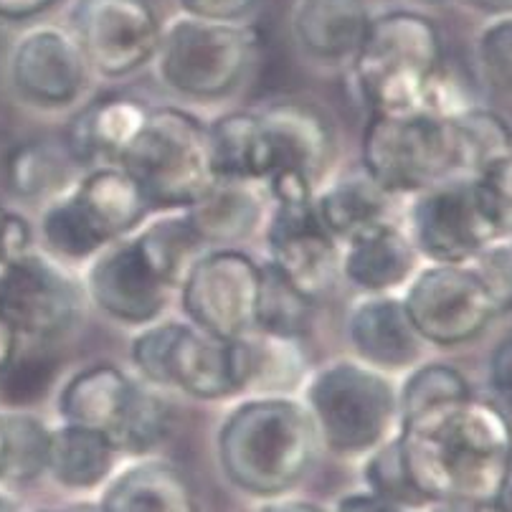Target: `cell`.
<instances>
[{
	"mask_svg": "<svg viewBox=\"0 0 512 512\" xmlns=\"http://www.w3.org/2000/svg\"><path fill=\"white\" fill-rule=\"evenodd\" d=\"M211 160L216 178L224 180H267V142L259 115L234 112L208 127Z\"/></svg>",
	"mask_w": 512,
	"mask_h": 512,
	"instance_id": "cell-28",
	"label": "cell"
},
{
	"mask_svg": "<svg viewBox=\"0 0 512 512\" xmlns=\"http://www.w3.org/2000/svg\"><path fill=\"white\" fill-rule=\"evenodd\" d=\"M454 122H457L469 175H477L487 163L512 150V127L492 109L474 104L454 115Z\"/></svg>",
	"mask_w": 512,
	"mask_h": 512,
	"instance_id": "cell-33",
	"label": "cell"
},
{
	"mask_svg": "<svg viewBox=\"0 0 512 512\" xmlns=\"http://www.w3.org/2000/svg\"><path fill=\"white\" fill-rule=\"evenodd\" d=\"M137 371L165 388H180L203 401L229 398L249 386L246 340H221L198 327L165 322L132 343Z\"/></svg>",
	"mask_w": 512,
	"mask_h": 512,
	"instance_id": "cell-6",
	"label": "cell"
},
{
	"mask_svg": "<svg viewBox=\"0 0 512 512\" xmlns=\"http://www.w3.org/2000/svg\"><path fill=\"white\" fill-rule=\"evenodd\" d=\"M71 26L87 64L104 77H125L145 66L163 39L148 0H74Z\"/></svg>",
	"mask_w": 512,
	"mask_h": 512,
	"instance_id": "cell-12",
	"label": "cell"
},
{
	"mask_svg": "<svg viewBox=\"0 0 512 512\" xmlns=\"http://www.w3.org/2000/svg\"><path fill=\"white\" fill-rule=\"evenodd\" d=\"M87 229L107 246L140 224L150 203L125 168H99L69 193Z\"/></svg>",
	"mask_w": 512,
	"mask_h": 512,
	"instance_id": "cell-20",
	"label": "cell"
},
{
	"mask_svg": "<svg viewBox=\"0 0 512 512\" xmlns=\"http://www.w3.org/2000/svg\"><path fill=\"white\" fill-rule=\"evenodd\" d=\"M472 183L497 234L512 236V150L472 175Z\"/></svg>",
	"mask_w": 512,
	"mask_h": 512,
	"instance_id": "cell-38",
	"label": "cell"
},
{
	"mask_svg": "<svg viewBox=\"0 0 512 512\" xmlns=\"http://www.w3.org/2000/svg\"><path fill=\"white\" fill-rule=\"evenodd\" d=\"M31 251V229L16 213H3L0 218V264L13 262Z\"/></svg>",
	"mask_w": 512,
	"mask_h": 512,
	"instance_id": "cell-43",
	"label": "cell"
},
{
	"mask_svg": "<svg viewBox=\"0 0 512 512\" xmlns=\"http://www.w3.org/2000/svg\"><path fill=\"white\" fill-rule=\"evenodd\" d=\"M487 378H490L497 404L505 411H512V335L492 350L490 363H487Z\"/></svg>",
	"mask_w": 512,
	"mask_h": 512,
	"instance_id": "cell-42",
	"label": "cell"
},
{
	"mask_svg": "<svg viewBox=\"0 0 512 512\" xmlns=\"http://www.w3.org/2000/svg\"><path fill=\"white\" fill-rule=\"evenodd\" d=\"M315 211L335 239L348 244L378 224H386L388 191L368 173L340 178L315 201Z\"/></svg>",
	"mask_w": 512,
	"mask_h": 512,
	"instance_id": "cell-24",
	"label": "cell"
},
{
	"mask_svg": "<svg viewBox=\"0 0 512 512\" xmlns=\"http://www.w3.org/2000/svg\"><path fill=\"white\" fill-rule=\"evenodd\" d=\"M3 373H6L3 396L11 404L26 406L44 398V393L49 391L51 381H54V363L46 358H23L13 360Z\"/></svg>",
	"mask_w": 512,
	"mask_h": 512,
	"instance_id": "cell-40",
	"label": "cell"
},
{
	"mask_svg": "<svg viewBox=\"0 0 512 512\" xmlns=\"http://www.w3.org/2000/svg\"><path fill=\"white\" fill-rule=\"evenodd\" d=\"M307 411L333 452L360 454L383 442L398 411V398L381 371L338 360L312 378Z\"/></svg>",
	"mask_w": 512,
	"mask_h": 512,
	"instance_id": "cell-7",
	"label": "cell"
},
{
	"mask_svg": "<svg viewBox=\"0 0 512 512\" xmlns=\"http://www.w3.org/2000/svg\"><path fill=\"white\" fill-rule=\"evenodd\" d=\"M363 0H297L292 8V33L297 44L315 59L335 61L353 56L368 31Z\"/></svg>",
	"mask_w": 512,
	"mask_h": 512,
	"instance_id": "cell-21",
	"label": "cell"
},
{
	"mask_svg": "<svg viewBox=\"0 0 512 512\" xmlns=\"http://www.w3.org/2000/svg\"><path fill=\"white\" fill-rule=\"evenodd\" d=\"M474 54L487 87L512 94V13H497L482 28Z\"/></svg>",
	"mask_w": 512,
	"mask_h": 512,
	"instance_id": "cell-36",
	"label": "cell"
},
{
	"mask_svg": "<svg viewBox=\"0 0 512 512\" xmlns=\"http://www.w3.org/2000/svg\"><path fill=\"white\" fill-rule=\"evenodd\" d=\"M259 120L267 142V180L300 175L315 186L333 160V130L325 117L307 104L287 102L269 107Z\"/></svg>",
	"mask_w": 512,
	"mask_h": 512,
	"instance_id": "cell-18",
	"label": "cell"
},
{
	"mask_svg": "<svg viewBox=\"0 0 512 512\" xmlns=\"http://www.w3.org/2000/svg\"><path fill=\"white\" fill-rule=\"evenodd\" d=\"M355 59V79L383 115L424 112L431 82L444 69V46L434 21L414 11L371 18Z\"/></svg>",
	"mask_w": 512,
	"mask_h": 512,
	"instance_id": "cell-3",
	"label": "cell"
},
{
	"mask_svg": "<svg viewBox=\"0 0 512 512\" xmlns=\"http://www.w3.org/2000/svg\"><path fill=\"white\" fill-rule=\"evenodd\" d=\"M160 79L178 94L218 99L234 92L254 59V33L239 23L178 18L163 31Z\"/></svg>",
	"mask_w": 512,
	"mask_h": 512,
	"instance_id": "cell-9",
	"label": "cell"
},
{
	"mask_svg": "<svg viewBox=\"0 0 512 512\" xmlns=\"http://www.w3.org/2000/svg\"><path fill=\"white\" fill-rule=\"evenodd\" d=\"M365 477L371 482L373 495H378L386 502H393L398 507L429 502L411 482L398 439H393V442H388L386 447H381L373 454L368 467H365Z\"/></svg>",
	"mask_w": 512,
	"mask_h": 512,
	"instance_id": "cell-37",
	"label": "cell"
},
{
	"mask_svg": "<svg viewBox=\"0 0 512 512\" xmlns=\"http://www.w3.org/2000/svg\"><path fill=\"white\" fill-rule=\"evenodd\" d=\"M178 3L186 16L224 23H239L259 6V0H178Z\"/></svg>",
	"mask_w": 512,
	"mask_h": 512,
	"instance_id": "cell-41",
	"label": "cell"
},
{
	"mask_svg": "<svg viewBox=\"0 0 512 512\" xmlns=\"http://www.w3.org/2000/svg\"><path fill=\"white\" fill-rule=\"evenodd\" d=\"M350 340L365 365L376 371H401L419 360L421 335L406 312L404 302L393 297H373L360 302L350 315Z\"/></svg>",
	"mask_w": 512,
	"mask_h": 512,
	"instance_id": "cell-19",
	"label": "cell"
},
{
	"mask_svg": "<svg viewBox=\"0 0 512 512\" xmlns=\"http://www.w3.org/2000/svg\"><path fill=\"white\" fill-rule=\"evenodd\" d=\"M469 396H472L469 381L457 368L447 363L421 365L419 371L411 373L409 381L401 388L398 414H401V419H411V416L421 414V411L452 404V401H464Z\"/></svg>",
	"mask_w": 512,
	"mask_h": 512,
	"instance_id": "cell-34",
	"label": "cell"
},
{
	"mask_svg": "<svg viewBox=\"0 0 512 512\" xmlns=\"http://www.w3.org/2000/svg\"><path fill=\"white\" fill-rule=\"evenodd\" d=\"M6 429V452L0 477L11 482H28L39 477L49 464L51 431L28 414L3 416Z\"/></svg>",
	"mask_w": 512,
	"mask_h": 512,
	"instance_id": "cell-32",
	"label": "cell"
},
{
	"mask_svg": "<svg viewBox=\"0 0 512 512\" xmlns=\"http://www.w3.org/2000/svg\"><path fill=\"white\" fill-rule=\"evenodd\" d=\"M115 452L107 436L87 426L64 424L51 431L49 464L56 482L71 490H89L97 487L112 469Z\"/></svg>",
	"mask_w": 512,
	"mask_h": 512,
	"instance_id": "cell-27",
	"label": "cell"
},
{
	"mask_svg": "<svg viewBox=\"0 0 512 512\" xmlns=\"http://www.w3.org/2000/svg\"><path fill=\"white\" fill-rule=\"evenodd\" d=\"M87 287L99 310L127 325L153 322L163 312L170 289L135 239L104 246L89 267Z\"/></svg>",
	"mask_w": 512,
	"mask_h": 512,
	"instance_id": "cell-17",
	"label": "cell"
},
{
	"mask_svg": "<svg viewBox=\"0 0 512 512\" xmlns=\"http://www.w3.org/2000/svg\"><path fill=\"white\" fill-rule=\"evenodd\" d=\"M315 449L317 429L310 411L282 396L251 398L218 434L221 467L251 495H279L297 485Z\"/></svg>",
	"mask_w": 512,
	"mask_h": 512,
	"instance_id": "cell-2",
	"label": "cell"
},
{
	"mask_svg": "<svg viewBox=\"0 0 512 512\" xmlns=\"http://www.w3.org/2000/svg\"><path fill=\"white\" fill-rule=\"evenodd\" d=\"M416 249L434 264H469L500 239L487 218L472 178H454L421 191L411 208Z\"/></svg>",
	"mask_w": 512,
	"mask_h": 512,
	"instance_id": "cell-13",
	"label": "cell"
},
{
	"mask_svg": "<svg viewBox=\"0 0 512 512\" xmlns=\"http://www.w3.org/2000/svg\"><path fill=\"white\" fill-rule=\"evenodd\" d=\"M0 512H16V507H13V502L6 495H0Z\"/></svg>",
	"mask_w": 512,
	"mask_h": 512,
	"instance_id": "cell-52",
	"label": "cell"
},
{
	"mask_svg": "<svg viewBox=\"0 0 512 512\" xmlns=\"http://www.w3.org/2000/svg\"><path fill=\"white\" fill-rule=\"evenodd\" d=\"M472 6L482 8V11H490V13H512V0H467Z\"/></svg>",
	"mask_w": 512,
	"mask_h": 512,
	"instance_id": "cell-49",
	"label": "cell"
},
{
	"mask_svg": "<svg viewBox=\"0 0 512 512\" xmlns=\"http://www.w3.org/2000/svg\"><path fill=\"white\" fill-rule=\"evenodd\" d=\"M107 512H193L186 480L173 467L148 462L122 472L104 495Z\"/></svg>",
	"mask_w": 512,
	"mask_h": 512,
	"instance_id": "cell-26",
	"label": "cell"
},
{
	"mask_svg": "<svg viewBox=\"0 0 512 512\" xmlns=\"http://www.w3.org/2000/svg\"><path fill=\"white\" fill-rule=\"evenodd\" d=\"M363 168L388 193H421L454 178H472L457 122L429 112H373L363 132Z\"/></svg>",
	"mask_w": 512,
	"mask_h": 512,
	"instance_id": "cell-4",
	"label": "cell"
},
{
	"mask_svg": "<svg viewBox=\"0 0 512 512\" xmlns=\"http://www.w3.org/2000/svg\"><path fill=\"white\" fill-rule=\"evenodd\" d=\"M401 454L434 502L502 500L512 477V421L500 404L464 398L404 419Z\"/></svg>",
	"mask_w": 512,
	"mask_h": 512,
	"instance_id": "cell-1",
	"label": "cell"
},
{
	"mask_svg": "<svg viewBox=\"0 0 512 512\" xmlns=\"http://www.w3.org/2000/svg\"><path fill=\"white\" fill-rule=\"evenodd\" d=\"M150 206L191 208L216 183L208 130L183 109L150 112L120 158Z\"/></svg>",
	"mask_w": 512,
	"mask_h": 512,
	"instance_id": "cell-5",
	"label": "cell"
},
{
	"mask_svg": "<svg viewBox=\"0 0 512 512\" xmlns=\"http://www.w3.org/2000/svg\"><path fill=\"white\" fill-rule=\"evenodd\" d=\"M59 414L66 424L104 434L122 452H148L168 429L163 401L109 363L92 365L66 383Z\"/></svg>",
	"mask_w": 512,
	"mask_h": 512,
	"instance_id": "cell-8",
	"label": "cell"
},
{
	"mask_svg": "<svg viewBox=\"0 0 512 512\" xmlns=\"http://www.w3.org/2000/svg\"><path fill=\"white\" fill-rule=\"evenodd\" d=\"M203 244L239 241L256 229L262 218V203L244 180L218 178L191 208H186Z\"/></svg>",
	"mask_w": 512,
	"mask_h": 512,
	"instance_id": "cell-25",
	"label": "cell"
},
{
	"mask_svg": "<svg viewBox=\"0 0 512 512\" xmlns=\"http://www.w3.org/2000/svg\"><path fill=\"white\" fill-rule=\"evenodd\" d=\"M338 512H406L404 507L381 500L378 495H350L340 502Z\"/></svg>",
	"mask_w": 512,
	"mask_h": 512,
	"instance_id": "cell-45",
	"label": "cell"
},
{
	"mask_svg": "<svg viewBox=\"0 0 512 512\" xmlns=\"http://www.w3.org/2000/svg\"><path fill=\"white\" fill-rule=\"evenodd\" d=\"M406 312L424 343H474L495 322L497 307L469 264H434L411 282Z\"/></svg>",
	"mask_w": 512,
	"mask_h": 512,
	"instance_id": "cell-10",
	"label": "cell"
},
{
	"mask_svg": "<svg viewBox=\"0 0 512 512\" xmlns=\"http://www.w3.org/2000/svg\"><path fill=\"white\" fill-rule=\"evenodd\" d=\"M54 3L56 0H0V18L23 21V18L39 16Z\"/></svg>",
	"mask_w": 512,
	"mask_h": 512,
	"instance_id": "cell-44",
	"label": "cell"
},
{
	"mask_svg": "<svg viewBox=\"0 0 512 512\" xmlns=\"http://www.w3.org/2000/svg\"><path fill=\"white\" fill-rule=\"evenodd\" d=\"M135 241L150 267L168 287L186 279L188 269L196 262V251L203 246L188 216L160 218L155 224L145 226Z\"/></svg>",
	"mask_w": 512,
	"mask_h": 512,
	"instance_id": "cell-29",
	"label": "cell"
},
{
	"mask_svg": "<svg viewBox=\"0 0 512 512\" xmlns=\"http://www.w3.org/2000/svg\"><path fill=\"white\" fill-rule=\"evenodd\" d=\"M272 264L317 302L335 287L340 254L335 236L325 229L315 211V201L279 203L267 231Z\"/></svg>",
	"mask_w": 512,
	"mask_h": 512,
	"instance_id": "cell-15",
	"label": "cell"
},
{
	"mask_svg": "<svg viewBox=\"0 0 512 512\" xmlns=\"http://www.w3.org/2000/svg\"><path fill=\"white\" fill-rule=\"evenodd\" d=\"M469 267L485 284L497 315L512 312V236H500L474 256Z\"/></svg>",
	"mask_w": 512,
	"mask_h": 512,
	"instance_id": "cell-39",
	"label": "cell"
},
{
	"mask_svg": "<svg viewBox=\"0 0 512 512\" xmlns=\"http://www.w3.org/2000/svg\"><path fill=\"white\" fill-rule=\"evenodd\" d=\"M87 59L74 33L39 26L23 36L11 56L13 87L39 107H66L87 84Z\"/></svg>",
	"mask_w": 512,
	"mask_h": 512,
	"instance_id": "cell-16",
	"label": "cell"
},
{
	"mask_svg": "<svg viewBox=\"0 0 512 512\" xmlns=\"http://www.w3.org/2000/svg\"><path fill=\"white\" fill-rule=\"evenodd\" d=\"M249 350V386L262 391H282L292 388L302 373V355L297 350V338L254 330L246 335Z\"/></svg>",
	"mask_w": 512,
	"mask_h": 512,
	"instance_id": "cell-31",
	"label": "cell"
},
{
	"mask_svg": "<svg viewBox=\"0 0 512 512\" xmlns=\"http://www.w3.org/2000/svg\"><path fill=\"white\" fill-rule=\"evenodd\" d=\"M18 330L13 322L0 312V373L6 371L8 365L16 360V345H18Z\"/></svg>",
	"mask_w": 512,
	"mask_h": 512,
	"instance_id": "cell-46",
	"label": "cell"
},
{
	"mask_svg": "<svg viewBox=\"0 0 512 512\" xmlns=\"http://www.w3.org/2000/svg\"><path fill=\"white\" fill-rule=\"evenodd\" d=\"M414 259L411 241L386 221L348 241L343 272L355 287L371 295H383L409 279Z\"/></svg>",
	"mask_w": 512,
	"mask_h": 512,
	"instance_id": "cell-23",
	"label": "cell"
},
{
	"mask_svg": "<svg viewBox=\"0 0 512 512\" xmlns=\"http://www.w3.org/2000/svg\"><path fill=\"white\" fill-rule=\"evenodd\" d=\"M312 300L289 282L272 262L262 267V289H259V322L256 330L300 338L310 325Z\"/></svg>",
	"mask_w": 512,
	"mask_h": 512,
	"instance_id": "cell-30",
	"label": "cell"
},
{
	"mask_svg": "<svg viewBox=\"0 0 512 512\" xmlns=\"http://www.w3.org/2000/svg\"><path fill=\"white\" fill-rule=\"evenodd\" d=\"M69 512H107V510H104V505L102 507H97V505H79V507H71Z\"/></svg>",
	"mask_w": 512,
	"mask_h": 512,
	"instance_id": "cell-51",
	"label": "cell"
},
{
	"mask_svg": "<svg viewBox=\"0 0 512 512\" xmlns=\"http://www.w3.org/2000/svg\"><path fill=\"white\" fill-rule=\"evenodd\" d=\"M434 512H512L502 500L492 502H439Z\"/></svg>",
	"mask_w": 512,
	"mask_h": 512,
	"instance_id": "cell-47",
	"label": "cell"
},
{
	"mask_svg": "<svg viewBox=\"0 0 512 512\" xmlns=\"http://www.w3.org/2000/svg\"><path fill=\"white\" fill-rule=\"evenodd\" d=\"M262 267L241 254L224 249L201 256L183 279V307L193 325L221 340L246 338L259 322Z\"/></svg>",
	"mask_w": 512,
	"mask_h": 512,
	"instance_id": "cell-11",
	"label": "cell"
},
{
	"mask_svg": "<svg viewBox=\"0 0 512 512\" xmlns=\"http://www.w3.org/2000/svg\"><path fill=\"white\" fill-rule=\"evenodd\" d=\"M79 289L56 264L36 254H23L0 264V312L18 333L51 338L74 325L79 315Z\"/></svg>",
	"mask_w": 512,
	"mask_h": 512,
	"instance_id": "cell-14",
	"label": "cell"
},
{
	"mask_svg": "<svg viewBox=\"0 0 512 512\" xmlns=\"http://www.w3.org/2000/svg\"><path fill=\"white\" fill-rule=\"evenodd\" d=\"M148 109L130 97H104L74 120L69 132V153L79 163L112 160L120 163L132 140L148 120Z\"/></svg>",
	"mask_w": 512,
	"mask_h": 512,
	"instance_id": "cell-22",
	"label": "cell"
},
{
	"mask_svg": "<svg viewBox=\"0 0 512 512\" xmlns=\"http://www.w3.org/2000/svg\"><path fill=\"white\" fill-rule=\"evenodd\" d=\"M66 165L54 148L41 142H26L8 158V180L18 196L36 198L64 183Z\"/></svg>",
	"mask_w": 512,
	"mask_h": 512,
	"instance_id": "cell-35",
	"label": "cell"
},
{
	"mask_svg": "<svg viewBox=\"0 0 512 512\" xmlns=\"http://www.w3.org/2000/svg\"><path fill=\"white\" fill-rule=\"evenodd\" d=\"M3 452H6V429H3V416H0V472H3Z\"/></svg>",
	"mask_w": 512,
	"mask_h": 512,
	"instance_id": "cell-50",
	"label": "cell"
},
{
	"mask_svg": "<svg viewBox=\"0 0 512 512\" xmlns=\"http://www.w3.org/2000/svg\"><path fill=\"white\" fill-rule=\"evenodd\" d=\"M262 512H322L320 507L312 505V502H274L267 505Z\"/></svg>",
	"mask_w": 512,
	"mask_h": 512,
	"instance_id": "cell-48",
	"label": "cell"
}]
</instances>
